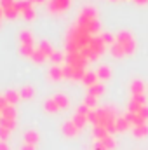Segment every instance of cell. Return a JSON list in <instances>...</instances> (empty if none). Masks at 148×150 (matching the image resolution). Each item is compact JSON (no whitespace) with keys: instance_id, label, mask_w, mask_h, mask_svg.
<instances>
[{"instance_id":"cell-1","label":"cell","mask_w":148,"mask_h":150,"mask_svg":"<svg viewBox=\"0 0 148 150\" xmlns=\"http://www.w3.org/2000/svg\"><path fill=\"white\" fill-rule=\"evenodd\" d=\"M125 119L132 124V126H140V124H147L148 120V108L141 107L138 112H129L125 115Z\"/></svg>"},{"instance_id":"cell-2","label":"cell","mask_w":148,"mask_h":150,"mask_svg":"<svg viewBox=\"0 0 148 150\" xmlns=\"http://www.w3.org/2000/svg\"><path fill=\"white\" fill-rule=\"evenodd\" d=\"M134 136L136 138H145L148 136V124H140V126H134Z\"/></svg>"},{"instance_id":"cell-5","label":"cell","mask_w":148,"mask_h":150,"mask_svg":"<svg viewBox=\"0 0 148 150\" xmlns=\"http://www.w3.org/2000/svg\"><path fill=\"white\" fill-rule=\"evenodd\" d=\"M99 142L105 145L106 150H111L113 147H115V142H113V138H110V136H106V138H103V140H99Z\"/></svg>"},{"instance_id":"cell-3","label":"cell","mask_w":148,"mask_h":150,"mask_svg":"<svg viewBox=\"0 0 148 150\" xmlns=\"http://www.w3.org/2000/svg\"><path fill=\"white\" fill-rule=\"evenodd\" d=\"M129 126H131V122H129L125 117H122V119H118V120L115 122V127H117V131H125Z\"/></svg>"},{"instance_id":"cell-4","label":"cell","mask_w":148,"mask_h":150,"mask_svg":"<svg viewBox=\"0 0 148 150\" xmlns=\"http://www.w3.org/2000/svg\"><path fill=\"white\" fill-rule=\"evenodd\" d=\"M132 94H143V84L140 80L132 82Z\"/></svg>"}]
</instances>
